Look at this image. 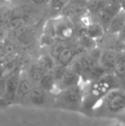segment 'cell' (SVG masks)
<instances>
[{"label":"cell","instance_id":"6da1fadb","mask_svg":"<svg viewBox=\"0 0 125 126\" xmlns=\"http://www.w3.org/2000/svg\"><path fill=\"white\" fill-rule=\"evenodd\" d=\"M114 88H119L118 81L113 73L105 74L96 81L82 82L83 100L81 112L90 116L91 111L106 94Z\"/></svg>","mask_w":125,"mask_h":126},{"label":"cell","instance_id":"7a4b0ae2","mask_svg":"<svg viewBox=\"0 0 125 126\" xmlns=\"http://www.w3.org/2000/svg\"><path fill=\"white\" fill-rule=\"evenodd\" d=\"M125 111V91L114 88L104 96L91 111L95 118H118Z\"/></svg>","mask_w":125,"mask_h":126},{"label":"cell","instance_id":"3957f363","mask_svg":"<svg viewBox=\"0 0 125 126\" xmlns=\"http://www.w3.org/2000/svg\"><path fill=\"white\" fill-rule=\"evenodd\" d=\"M83 100L82 82L54 93L53 106L58 109L81 112Z\"/></svg>","mask_w":125,"mask_h":126},{"label":"cell","instance_id":"277c9868","mask_svg":"<svg viewBox=\"0 0 125 126\" xmlns=\"http://www.w3.org/2000/svg\"><path fill=\"white\" fill-rule=\"evenodd\" d=\"M81 54V51L75 47H66L63 45H53L51 56L55 59L57 64L69 67L70 63Z\"/></svg>","mask_w":125,"mask_h":126},{"label":"cell","instance_id":"5b68a950","mask_svg":"<svg viewBox=\"0 0 125 126\" xmlns=\"http://www.w3.org/2000/svg\"><path fill=\"white\" fill-rule=\"evenodd\" d=\"M54 101V93L48 92L46 90L40 88L38 84H35L29 94L26 104L32 105L37 107L45 106L52 105L53 106Z\"/></svg>","mask_w":125,"mask_h":126},{"label":"cell","instance_id":"8992f818","mask_svg":"<svg viewBox=\"0 0 125 126\" xmlns=\"http://www.w3.org/2000/svg\"><path fill=\"white\" fill-rule=\"evenodd\" d=\"M21 75H22V70L20 69L14 70L11 73L7 75L6 91H5V94L3 96V100L9 106L15 103V99L19 82H20Z\"/></svg>","mask_w":125,"mask_h":126},{"label":"cell","instance_id":"52a82bcc","mask_svg":"<svg viewBox=\"0 0 125 126\" xmlns=\"http://www.w3.org/2000/svg\"><path fill=\"white\" fill-rule=\"evenodd\" d=\"M56 37L65 40L70 39L74 34V25L70 18L66 16L61 15L53 19Z\"/></svg>","mask_w":125,"mask_h":126},{"label":"cell","instance_id":"ba28073f","mask_svg":"<svg viewBox=\"0 0 125 126\" xmlns=\"http://www.w3.org/2000/svg\"><path fill=\"white\" fill-rule=\"evenodd\" d=\"M34 85L35 83L30 79V77L28 76L27 72L22 71L20 82H19L16 95H15V103L25 105Z\"/></svg>","mask_w":125,"mask_h":126},{"label":"cell","instance_id":"9c48e42d","mask_svg":"<svg viewBox=\"0 0 125 126\" xmlns=\"http://www.w3.org/2000/svg\"><path fill=\"white\" fill-rule=\"evenodd\" d=\"M82 82V81L81 76L74 71L73 70H71L69 67H68V69L66 70V71L63 75L62 77L56 81L55 92L75 86V85H78Z\"/></svg>","mask_w":125,"mask_h":126},{"label":"cell","instance_id":"30bf717a","mask_svg":"<svg viewBox=\"0 0 125 126\" xmlns=\"http://www.w3.org/2000/svg\"><path fill=\"white\" fill-rule=\"evenodd\" d=\"M98 63L105 69L107 74H112L117 64V51L111 49L103 50Z\"/></svg>","mask_w":125,"mask_h":126},{"label":"cell","instance_id":"8fae6325","mask_svg":"<svg viewBox=\"0 0 125 126\" xmlns=\"http://www.w3.org/2000/svg\"><path fill=\"white\" fill-rule=\"evenodd\" d=\"M125 25V12L122 9L114 15L106 28V31L112 35H118L122 28Z\"/></svg>","mask_w":125,"mask_h":126},{"label":"cell","instance_id":"7c38bea8","mask_svg":"<svg viewBox=\"0 0 125 126\" xmlns=\"http://www.w3.org/2000/svg\"><path fill=\"white\" fill-rule=\"evenodd\" d=\"M105 28L102 25L100 22H90L87 27L85 28V33L89 37L98 40L99 39L103 38L105 33Z\"/></svg>","mask_w":125,"mask_h":126},{"label":"cell","instance_id":"4fadbf2b","mask_svg":"<svg viewBox=\"0 0 125 126\" xmlns=\"http://www.w3.org/2000/svg\"><path fill=\"white\" fill-rule=\"evenodd\" d=\"M37 84L43 89L54 93L56 88V79L52 71H48L45 73Z\"/></svg>","mask_w":125,"mask_h":126},{"label":"cell","instance_id":"5bb4252c","mask_svg":"<svg viewBox=\"0 0 125 126\" xmlns=\"http://www.w3.org/2000/svg\"><path fill=\"white\" fill-rule=\"evenodd\" d=\"M46 72H48V71H45L39 63H36V64L32 65L27 73L32 81H33L35 84H37V83L39 82V81L40 80V78L43 76L44 74L46 73Z\"/></svg>","mask_w":125,"mask_h":126},{"label":"cell","instance_id":"9a60e30c","mask_svg":"<svg viewBox=\"0 0 125 126\" xmlns=\"http://www.w3.org/2000/svg\"><path fill=\"white\" fill-rule=\"evenodd\" d=\"M38 63L45 71H52L57 64L55 59L51 55H42L39 59Z\"/></svg>","mask_w":125,"mask_h":126},{"label":"cell","instance_id":"2e32d148","mask_svg":"<svg viewBox=\"0 0 125 126\" xmlns=\"http://www.w3.org/2000/svg\"><path fill=\"white\" fill-rule=\"evenodd\" d=\"M79 45L83 50L86 51H89L91 49L94 48V47H98L96 40L89 37L86 33H83V34H82L80 36V38H79Z\"/></svg>","mask_w":125,"mask_h":126},{"label":"cell","instance_id":"e0dca14e","mask_svg":"<svg viewBox=\"0 0 125 126\" xmlns=\"http://www.w3.org/2000/svg\"><path fill=\"white\" fill-rule=\"evenodd\" d=\"M70 0H50L52 3V7L54 10L57 11H62L63 7L69 3Z\"/></svg>","mask_w":125,"mask_h":126},{"label":"cell","instance_id":"ac0fdd59","mask_svg":"<svg viewBox=\"0 0 125 126\" xmlns=\"http://www.w3.org/2000/svg\"><path fill=\"white\" fill-rule=\"evenodd\" d=\"M6 79L7 76H3L0 78V99H3L6 91Z\"/></svg>","mask_w":125,"mask_h":126},{"label":"cell","instance_id":"d6986e66","mask_svg":"<svg viewBox=\"0 0 125 126\" xmlns=\"http://www.w3.org/2000/svg\"><path fill=\"white\" fill-rule=\"evenodd\" d=\"M8 15H10V13L7 11H5L3 9H0V27H3L4 24L8 23Z\"/></svg>","mask_w":125,"mask_h":126},{"label":"cell","instance_id":"ffe728a7","mask_svg":"<svg viewBox=\"0 0 125 126\" xmlns=\"http://www.w3.org/2000/svg\"><path fill=\"white\" fill-rule=\"evenodd\" d=\"M4 57H6V50L4 41L2 40H0V58H4Z\"/></svg>","mask_w":125,"mask_h":126},{"label":"cell","instance_id":"44dd1931","mask_svg":"<svg viewBox=\"0 0 125 126\" xmlns=\"http://www.w3.org/2000/svg\"><path fill=\"white\" fill-rule=\"evenodd\" d=\"M35 4H45L50 3V0H31Z\"/></svg>","mask_w":125,"mask_h":126},{"label":"cell","instance_id":"7402d4cb","mask_svg":"<svg viewBox=\"0 0 125 126\" xmlns=\"http://www.w3.org/2000/svg\"><path fill=\"white\" fill-rule=\"evenodd\" d=\"M119 37L122 40V41H124L125 40V25L124 26V28H122V30L120 31V33H118Z\"/></svg>","mask_w":125,"mask_h":126},{"label":"cell","instance_id":"603a6c76","mask_svg":"<svg viewBox=\"0 0 125 126\" xmlns=\"http://www.w3.org/2000/svg\"><path fill=\"white\" fill-rule=\"evenodd\" d=\"M7 106H9V105L5 102L4 100L3 99H0V109H3V108H5Z\"/></svg>","mask_w":125,"mask_h":126},{"label":"cell","instance_id":"cb8c5ba5","mask_svg":"<svg viewBox=\"0 0 125 126\" xmlns=\"http://www.w3.org/2000/svg\"><path fill=\"white\" fill-rule=\"evenodd\" d=\"M109 126H125V125L123 122H121V121H119V120H117V122H114V123H112V124H111Z\"/></svg>","mask_w":125,"mask_h":126},{"label":"cell","instance_id":"d4e9b609","mask_svg":"<svg viewBox=\"0 0 125 126\" xmlns=\"http://www.w3.org/2000/svg\"><path fill=\"white\" fill-rule=\"evenodd\" d=\"M117 120H119V121H121V122H123V123L125 125V111L124 113H123L122 115H121L120 117H119L118 118H117Z\"/></svg>","mask_w":125,"mask_h":126},{"label":"cell","instance_id":"484cf974","mask_svg":"<svg viewBox=\"0 0 125 126\" xmlns=\"http://www.w3.org/2000/svg\"><path fill=\"white\" fill-rule=\"evenodd\" d=\"M120 7H121V9H122V10L125 12V0H121Z\"/></svg>","mask_w":125,"mask_h":126},{"label":"cell","instance_id":"4316f807","mask_svg":"<svg viewBox=\"0 0 125 126\" xmlns=\"http://www.w3.org/2000/svg\"><path fill=\"white\" fill-rule=\"evenodd\" d=\"M3 29H2V28L0 27V40H3Z\"/></svg>","mask_w":125,"mask_h":126},{"label":"cell","instance_id":"83f0119b","mask_svg":"<svg viewBox=\"0 0 125 126\" xmlns=\"http://www.w3.org/2000/svg\"><path fill=\"white\" fill-rule=\"evenodd\" d=\"M4 1H6V0H0V5H1L2 3H3V2H4Z\"/></svg>","mask_w":125,"mask_h":126},{"label":"cell","instance_id":"f1b7e54d","mask_svg":"<svg viewBox=\"0 0 125 126\" xmlns=\"http://www.w3.org/2000/svg\"><path fill=\"white\" fill-rule=\"evenodd\" d=\"M122 51H123V52H124V54L125 55V46H124V49H123V50H122Z\"/></svg>","mask_w":125,"mask_h":126},{"label":"cell","instance_id":"f546056e","mask_svg":"<svg viewBox=\"0 0 125 126\" xmlns=\"http://www.w3.org/2000/svg\"><path fill=\"white\" fill-rule=\"evenodd\" d=\"M6 1H13V0H6Z\"/></svg>","mask_w":125,"mask_h":126}]
</instances>
